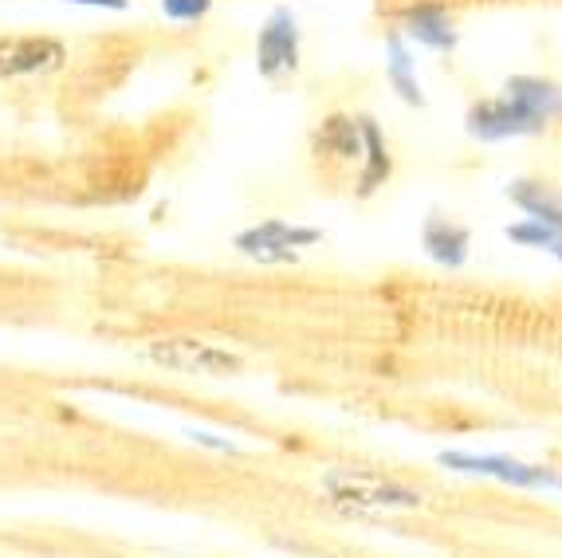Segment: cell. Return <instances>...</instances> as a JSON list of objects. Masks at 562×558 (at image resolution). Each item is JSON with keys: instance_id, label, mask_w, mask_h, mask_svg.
I'll return each instance as SVG.
<instances>
[{"instance_id": "cell-1", "label": "cell", "mask_w": 562, "mask_h": 558, "mask_svg": "<svg viewBox=\"0 0 562 558\" xmlns=\"http://www.w3.org/2000/svg\"><path fill=\"white\" fill-rule=\"evenodd\" d=\"M562 114V87L551 79H535V75H516L507 79L499 99L469 107L464 114V131L480 142H507L539 134L551 119Z\"/></svg>"}, {"instance_id": "cell-2", "label": "cell", "mask_w": 562, "mask_h": 558, "mask_svg": "<svg viewBox=\"0 0 562 558\" xmlns=\"http://www.w3.org/2000/svg\"><path fill=\"white\" fill-rule=\"evenodd\" d=\"M330 503L347 507V512H417L422 507V492L397 484L390 476L366 472V468H335L323 476Z\"/></svg>"}, {"instance_id": "cell-3", "label": "cell", "mask_w": 562, "mask_h": 558, "mask_svg": "<svg viewBox=\"0 0 562 558\" xmlns=\"http://www.w3.org/2000/svg\"><path fill=\"white\" fill-rule=\"evenodd\" d=\"M441 465L464 476H487L512 488H562V476L547 465H524L516 456H476V453H441Z\"/></svg>"}, {"instance_id": "cell-4", "label": "cell", "mask_w": 562, "mask_h": 558, "mask_svg": "<svg viewBox=\"0 0 562 558\" xmlns=\"http://www.w3.org/2000/svg\"><path fill=\"white\" fill-rule=\"evenodd\" d=\"M256 64L263 79H280L300 67V24L291 9H276L268 16V24L260 29V44H256Z\"/></svg>"}, {"instance_id": "cell-5", "label": "cell", "mask_w": 562, "mask_h": 558, "mask_svg": "<svg viewBox=\"0 0 562 558\" xmlns=\"http://www.w3.org/2000/svg\"><path fill=\"white\" fill-rule=\"evenodd\" d=\"M319 236V228H291L283 221H263L260 228L236 236V248L260 264H295V248H307Z\"/></svg>"}, {"instance_id": "cell-6", "label": "cell", "mask_w": 562, "mask_h": 558, "mask_svg": "<svg viewBox=\"0 0 562 558\" xmlns=\"http://www.w3.org/2000/svg\"><path fill=\"white\" fill-rule=\"evenodd\" d=\"M150 358L166 370L178 373H236L240 370V358L228 350H216L198 338H166V343L150 346Z\"/></svg>"}, {"instance_id": "cell-7", "label": "cell", "mask_w": 562, "mask_h": 558, "mask_svg": "<svg viewBox=\"0 0 562 558\" xmlns=\"http://www.w3.org/2000/svg\"><path fill=\"white\" fill-rule=\"evenodd\" d=\"M64 59V47L47 36H20L0 40V79H16V75L52 71Z\"/></svg>"}, {"instance_id": "cell-8", "label": "cell", "mask_w": 562, "mask_h": 558, "mask_svg": "<svg viewBox=\"0 0 562 558\" xmlns=\"http://www.w3.org/2000/svg\"><path fill=\"white\" fill-rule=\"evenodd\" d=\"M422 248L429 252V260L441 264V268H464L472 236L464 224L449 221L445 213H429L422 224Z\"/></svg>"}, {"instance_id": "cell-9", "label": "cell", "mask_w": 562, "mask_h": 558, "mask_svg": "<svg viewBox=\"0 0 562 558\" xmlns=\"http://www.w3.org/2000/svg\"><path fill=\"white\" fill-rule=\"evenodd\" d=\"M402 32L409 40H417L429 52H452L457 47V29H452V16L441 4H417L402 16Z\"/></svg>"}, {"instance_id": "cell-10", "label": "cell", "mask_w": 562, "mask_h": 558, "mask_svg": "<svg viewBox=\"0 0 562 558\" xmlns=\"http://www.w3.org/2000/svg\"><path fill=\"white\" fill-rule=\"evenodd\" d=\"M504 193H507V201H512V205L524 209L527 221L554 224V228H562V193L547 186V181H527V177H519V181H512Z\"/></svg>"}, {"instance_id": "cell-11", "label": "cell", "mask_w": 562, "mask_h": 558, "mask_svg": "<svg viewBox=\"0 0 562 558\" xmlns=\"http://www.w3.org/2000/svg\"><path fill=\"white\" fill-rule=\"evenodd\" d=\"M358 131H362V154H366L362 177H358V197H374L390 181V174H394V161H390V149H385V138L374 119H358Z\"/></svg>"}, {"instance_id": "cell-12", "label": "cell", "mask_w": 562, "mask_h": 558, "mask_svg": "<svg viewBox=\"0 0 562 558\" xmlns=\"http://www.w3.org/2000/svg\"><path fill=\"white\" fill-rule=\"evenodd\" d=\"M315 149H319V154H330V158H338V161L362 158V131H358V119L330 114L319 131H315Z\"/></svg>"}, {"instance_id": "cell-13", "label": "cell", "mask_w": 562, "mask_h": 558, "mask_svg": "<svg viewBox=\"0 0 562 558\" xmlns=\"http://www.w3.org/2000/svg\"><path fill=\"white\" fill-rule=\"evenodd\" d=\"M390 83H394V91H397L402 103L425 107L422 83H417V75H413V59H409V52H405L402 36H390Z\"/></svg>"}, {"instance_id": "cell-14", "label": "cell", "mask_w": 562, "mask_h": 558, "mask_svg": "<svg viewBox=\"0 0 562 558\" xmlns=\"http://www.w3.org/2000/svg\"><path fill=\"white\" fill-rule=\"evenodd\" d=\"M504 236L512 244H524L531 252H547L554 260L562 264V228L554 224H539V221H519V224H507Z\"/></svg>"}, {"instance_id": "cell-15", "label": "cell", "mask_w": 562, "mask_h": 558, "mask_svg": "<svg viewBox=\"0 0 562 558\" xmlns=\"http://www.w3.org/2000/svg\"><path fill=\"white\" fill-rule=\"evenodd\" d=\"M161 9L169 20H201L213 9V0H161Z\"/></svg>"}, {"instance_id": "cell-16", "label": "cell", "mask_w": 562, "mask_h": 558, "mask_svg": "<svg viewBox=\"0 0 562 558\" xmlns=\"http://www.w3.org/2000/svg\"><path fill=\"white\" fill-rule=\"evenodd\" d=\"M71 4H94V9H126V0H71Z\"/></svg>"}, {"instance_id": "cell-17", "label": "cell", "mask_w": 562, "mask_h": 558, "mask_svg": "<svg viewBox=\"0 0 562 558\" xmlns=\"http://www.w3.org/2000/svg\"><path fill=\"white\" fill-rule=\"evenodd\" d=\"M193 440H201V445H209V448H233L228 440H216V437H209V433H193Z\"/></svg>"}]
</instances>
